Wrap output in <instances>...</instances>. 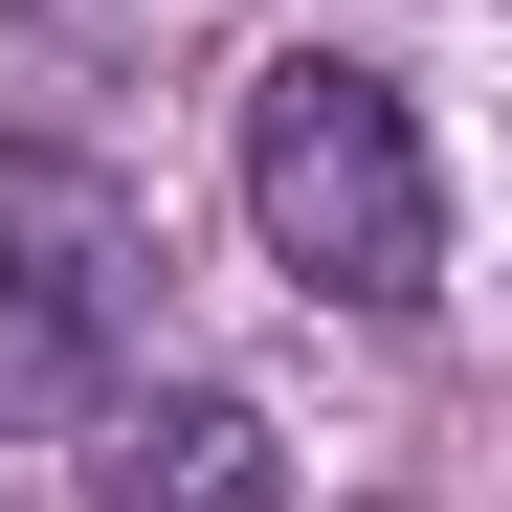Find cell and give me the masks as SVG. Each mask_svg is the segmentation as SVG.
<instances>
[{
    "label": "cell",
    "mask_w": 512,
    "mask_h": 512,
    "mask_svg": "<svg viewBox=\"0 0 512 512\" xmlns=\"http://www.w3.org/2000/svg\"><path fill=\"white\" fill-rule=\"evenodd\" d=\"M245 223H268V268L312 312H423L446 290V179H423V112L379 90V67H245Z\"/></svg>",
    "instance_id": "1"
},
{
    "label": "cell",
    "mask_w": 512,
    "mask_h": 512,
    "mask_svg": "<svg viewBox=\"0 0 512 512\" xmlns=\"http://www.w3.org/2000/svg\"><path fill=\"white\" fill-rule=\"evenodd\" d=\"M156 312V223L112 156H0V401H90Z\"/></svg>",
    "instance_id": "2"
},
{
    "label": "cell",
    "mask_w": 512,
    "mask_h": 512,
    "mask_svg": "<svg viewBox=\"0 0 512 512\" xmlns=\"http://www.w3.org/2000/svg\"><path fill=\"white\" fill-rule=\"evenodd\" d=\"M90 512H290V446H268V401L156 379V401L90 423Z\"/></svg>",
    "instance_id": "3"
}]
</instances>
